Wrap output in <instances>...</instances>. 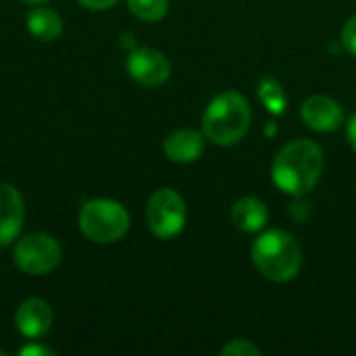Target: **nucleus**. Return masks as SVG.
I'll use <instances>...</instances> for the list:
<instances>
[{
  "mask_svg": "<svg viewBox=\"0 0 356 356\" xmlns=\"http://www.w3.org/2000/svg\"><path fill=\"white\" fill-rule=\"evenodd\" d=\"M250 119V104L242 94L221 92L209 102L202 115V134L217 146H234L246 136Z\"/></svg>",
  "mask_w": 356,
  "mask_h": 356,
  "instance_id": "3",
  "label": "nucleus"
},
{
  "mask_svg": "<svg viewBox=\"0 0 356 356\" xmlns=\"http://www.w3.org/2000/svg\"><path fill=\"white\" fill-rule=\"evenodd\" d=\"M81 6L90 8V10H106L111 6H115L119 0H77Z\"/></svg>",
  "mask_w": 356,
  "mask_h": 356,
  "instance_id": "19",
  "label": "nucleus"
},
{
  "mask_svg": "<svg viewBox=\"0 0 356 356\" xmlns=\"http://www.w3.org/2000/svg\"><path fill=\"white\" fill-rule=\"evenodd\" d=\"M307 194H302V196H296V202L290 207V217L294 219V221H298V223H302V221H307L309 217H311V213H313V202L311 200H307L305 198Z\"/></svg>",
  "mask_w": 356,
  "mask_h": 356,
  "instance_id": "16",
  "label": "nucleus"
},
{
  "mask_svg": "<svg viewBox=\"0 0 356 356\" xmlns=\"http://www.w3.org/2000/svg\"><path fill=\"white\" fill-rule=\"evenodd\" d=\"M79 229L94 244H113L127 234L129 213L117 200L94 198L79 209Z\"/></svg>",
  "mask_w": 356,
  "mask_h": 356,
  "instance_id": "4",
  "label": "nucleus"
},
{
  "mask_svg": "<svg viewBox=\"0 0 356 356\" xmlns=\"http://www.w3.org/2000/svg\"><path fill=\"white\" fill-rule=\"evenodd\" d=\"M0 356H6V350H2V348H0Z\"/></svg>",
  "mask_w": 356,
  "mask_h": 356,
  "instance_id": "22",
  "label": "nucleus"
},
{
  "mask_svg": "<svg viewBox=\"0 0 356 356\" xmlns=\"http://www.w3.org/2000/svg\"><path fill=\"white\" fill-rule=\"evenodd\" d=\"M342 46H344L353 56H356V15L346 21V25H344V29H342Z\"/></svg>",
  "mask_w": 356,
  "mask_h": 356,
  "instance_id": "17",
  "label": "nucleus"
},
{
  "mask_svg": "<svg viewBox=\"0 0 356 356\" xmlns=\"http://www.w3.org/2000/svg\"><path fill=\"white\" fill-rule=\"evenodd\" d=\"M21 2H25V4H29V6H38V4H46L48 0H21Z\"/></svg>",
  "mask_w": 356,
  "mask_h": 356,
  "instance_id": "21",
  "label": "nucleus"
},
{
  "mask_svg": "<svg viewBox=\"0 0 356 356\" xmlns=\"http://www.w3.org/2000/svg\"><path fill=\"white\" fill-rule=\"evenodd\" d=\"M25 219V204L19 190L0 181V248L8 246L21 232Z\"/></svg>",
  "mask_w": 356,
  "mask_h": 356,
  "instance_id": "9",
  "label": "nucleus"
},
{
  "mask_svg": "<svg viewBox=\"0 0 356 356\" xmlns=\"http://www.w3.org/2000/svg\"><path fill=\"white\" fill-rule=\"evenodd\" d=\"M186 217H188L186 202L175 190L161 188L150 196L146 207V223L156 238L169 240L181 234L186 225Z\"/></svg>",
  "mask_w": 356,
  "mask_h": 356,
  "instance_id": "6",
  "label": "nucleus"
},
{
  "mask_svg": "<svg viewBox=\"0 0 356 356\" xmlns=\"http://www.w3.org/2000/svg\"><path fill=\"white\" fill-rule=\"evenodd\" d=\"M267 221H269V211H267L265 202L254 196L240 198L232 207V223L236 229H240L244 234L261 232L267 225Z\"/></svg>",
  "mask_w": 356,
  "mask_h": 356,
  "instance_id": "12",
  "label": "nucleus"
},
{
  "mask_svg": "<svg viewBox=\"0 0 356 356\" xmlns=\"http://www.w3.org/2000/svg\"><path fill=\"white\" fill-rule=\"evenodd\" d=\"M27 31L40 42H54L63 33V19L56 10L38 4L25 17Z\"/></svg>",
  "mask_w": 356,
  "mask_h": 356,
  "instance_id": "13",
  "label": "nucleus"
},
{
  "mask_svg": "<svg viewBox=\"0 0 356 356\" xmlns=\"http://www.w3.org/2000/svg\"><path fill=\"white\" fill-rule=\"evenodd\" d=\"M323 173V150L313 140L298 138L290 144H286L271 167L273 184L290 194V196H302L309 194L319 177Z\"/></svg>",
  "mask_w": 356,
  "mask_h": 356,
  "instance_id": "1",
  "label": "nucleus"
},
{
  "mask_svg": "<svg viewBox=\"0 0 356 356\" xmlns=\"http://www.w3.org/2000/svg\"><path fill=\"white\" fill-rule=\"evenodd\" d=\"M63 259V248L56 238L35 232L23 236L13 250V263L19 271L31 277H42L52 273Z\"/></svg>",
  "mask_w": 356,
  "mask_h": 356,
  "instance_id": "5",
  "label": "nucleus"
},
{
  "mask_svg": "<svg viewBox=\"0 0 356 356\" xmlns=\"http://www.w3.org/2000/svg\"><path fill=\"white\" fill-rule=\"evenodd\" d=\"M19 355L21 356H50V355H54V350H52V348H48V346L27 344V346H23V348L19 350Z\"/></svg>",
  "mask_w": 356,
  "mask_h": 356,
  "instance_id": "18",
  "label": "nucleus"
},
{
  "mask_svg": "<svg viewBox=\"0 0 356 356\" xmlns=\"http://www.w3.org/2000/svg\"><path fill=\"white\" fill-rule=\"evenodd\" d=\"M52 309L42 298H27L19 305L15 313V325L23 338L38 340L52 327Z\"/></svg>",
  "mask_w": 356,
  "mask_h": 356,
  "instance_id": "10",
  "label": "nucleus"
},
{
  "mask_svg": "<svg viewBox=\"0 0 356 356\" xmlns=\"http://www.w3.org/2000/svg\"><path fill=\"white\" fill-rule=\"evenodd\" d=\"M250 254L261 275L275 284L294 280L302 269V248L298 240L284 229H271L259 236Z\"/></svg>",
  "mask_w": 356,
  "mask_h": 356,
  "instance_id": "2",
  "label": "nucleus"
},
{
  "mask_svg": "<svg viewBox=\"0 0 356 356\" xmlns=\"http://www.w3.org/2000/svg\"><path fill=\"white\" fill-rule=\"evenodd\" d=\"M127 8L142 21H161L169 10V0H127Z\"/></svg>",
  "mask_w": 356,
  "mask_h": 356,
  "instance_id": "14",
  "label": "nucleus"
},
{
  "mask_svg": "<svg viewBox=\"0 0 356 356\" xmlns=\"http://www.w3.org/2000/svg\"><path fill=\"white\" fill-rule=\"evenodd\" d=\"M163 150L167 159L173 163H179V165L194 163L204 152V134L196 129H177L165 138Z\"/></svg>",
  "mask_w": 356,
  "mask_h": 356,
  "instance_id": "11",
  "label": "nucleus"
},
{
  "mask_svg": "<svg viewBox=\"0 0 356 356\" xmlns=\"http://www.w3.org/2000/svg\"><path fill=\"white\" fill-rule=\"evenodd\" d=\"M261 348L248 340H232L221 348V356H259Z\"/></svg>",
  "mask_w": 356,
  "mask_h": 356,
  "instance_id": "15",
  "label": "nucleus"
},
{
  "mask_svg": "<svg viewBox=\"0 0 356 356\" xmlns=\"http://www.w3.org/2000/svg\"><path fill=\"white\" fill-rule=\"evenodd\" d=\"M346 136H348V142H350L353 150L356 152V115H353V119L348 121V127H346Z\"/></svg>",
  "mask_w": 356,
  "mask_h": 356,
  "instance_id": "20",
  "label": "nucleus"
},
{
  "mask_svg": "<svg viewBox=\"0 0 356 356\" xmlns=\"http://www.w3.org/2000/svg\"><path fill=\"white\" fill-rule=\"evenodd\" d=\"M300 117L305 125L315 131H336L344 123V113L340 104L323 94L307 98L300 106Z\"/></svg>",
  "mask_w": 356,
  "mask_h": 356,
  "instance_id": "8",
  "label": "nucleus"
},
{
  "mask_svg": "<svg viewBox=\"0 0 356 356\" xmlns=\"http://www.w3.org/2000/svg\"><path fill=\"white\" fill-rule=\"evenodd\" d=\"M129 77L146 88L163 86L171 75L169 58L156 48H134L125 60Z\"/></svg>",
  "mask_w": 356,
  "mask_h": 356,
  "instance_id": "7",
  "label": "nucleus"
}]
</instances>
